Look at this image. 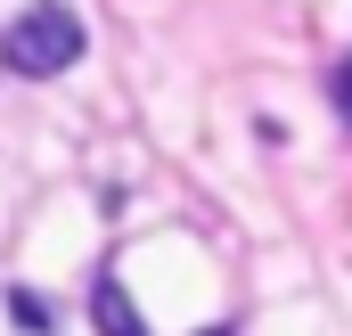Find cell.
Masks as SVG:
<instances>
[{"label":"cell","instance_id":"cell-2","mask_svg":"<svg viewBox=\"0 0 352 336\" xmlns=\"http://www.w3.org/2000/svg\"><path fill=\"white\" fill-rule=\"evenodd\" d=\"M90 320H98V336H148L140 304L123 295V279H90Z\"/></svg>","mask_w":352,"mask_h":336},{"label":"cell","instance_id":"cell-4","mask_svg":"<svg viewBox=\"0 0 352 336\" xmlns=\"http://www.w3.org/2000/svg\"><path fill=\"white\" fill-rule=\"evenodd\" d=\"M328 83H336V107H344V123H352V66H336Z\"/></svg>","mask_w":352,"mask_h":336},{"label":"cell","instance_id":"cell-1","mask_svg":"<svg viewBox=\"0 0 352 336\" xmlns=\"http://www.w3.org/2000/svg\"><path fill=\"white\" fill-rule=\"evenodd\" d=\"M74 58H82V17H74V8H58V0H41V8H25V17H8V33H0V66H8V74H33V83L66 74Z\"/></svg>","mask_w":352,"mask_h":336},{"label":"cell","instance_id":"cell-5","mask_svg":"<svg viewBox=\"0 0 352 336\" xmlns=\"http://www.w3.org/2000/svg\"><path fill=\"white\" fill-rule=\"evenodd\" d=\"M205 336H230V328H205Z\"/></svg>","mask_w":352,"mask_h":336},{"label":"cell","instance_id":"cell-3","mask_svg":"<svg viewBox=\"0 0 352 336\" xmlns=\"http://www.w3.org/2000/svg\"><path fill=\"white\" fill-rule=\"evenodd\" d=\"M8 320H16V328H50V304H41V295H25V287H16V295H8Z\"/></svg>","mask_w":352,"mask_h":336}]
</instances>
